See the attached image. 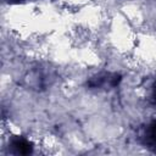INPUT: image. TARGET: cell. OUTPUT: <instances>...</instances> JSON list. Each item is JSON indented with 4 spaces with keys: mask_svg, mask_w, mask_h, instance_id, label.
Here are the masks:
<instances>
[{
    "mask_svg": "<svg viewBox=\"0 0 156 156\" xmlns=\"http://www.w3.org/2000/svg\"><path fill=\"white\" fill-rule=\"evenodd\" d=\"M12 146L17 152H20L22 155H28V154H30L33 151L32 144L27 139H24L22 136H15L12 139Z\"/></svg>",
    "mask_w": 156,
    "mask_h": 156,
    "instance_id": "6da1fadb",
    "label": "cell"
},
{
    "mask_svg": "<svg viewBox=\"0 0 156 156\" xmlns=\"http://www.w3.org/2000/svg\"><path fill=\"white\" fill-rule=\"evenodd\" d=\"M110 76L111 74H108V73H100V74H98V76H95L88 80V87L100 88V87L105 85L106 83H108V85H110Z\"/></svg>",
    "mask_w": 156,
    "mask_h": 156,
    "instance_id": "7a4b0ae2",
    "label": "cell"
},
{
    "mask_svg": "<svg viewBox=\"0 0 156 156\" xmlns=\"http://www.w3.org/2000/svg\"><path fill=\"white\" fill-rule=\"evenodd\" d=\"M146 136H147L149 143L156 144V121H154V122L149 126L147 132H146Z\"/></svg>",
    "mask_w": 156,
    "mask_h": 156,
    "instance_id": "3957f363",
    "label": "cell"
},
{
    "mask_svg": "<svg viewBox=\"0 0 156 156\" xmlns=\"http://www.w3.org/2000/svg\"><path fill=\"white\" fill-rule=\"evenodd\" d=\"M122 80V76L118 74V73H112L110 76V87H117Z\"/></svg>",
    "mask_w": 156,
    "mask_h": 156,
    "instance_id": "277c9868",
    "label": "cell"
},
{
    "mask_svg": "<svg viewBox=\"0 0 156 156\" xmlns=\"http://www.w3.org/2000/svg\"><path fill=\"white\" fill-rule=\"evenodd\" d=\"M151 104L156 105V82L152 85V91H151Z\"/></svg>",
    "mask_w": 156,
    "mask_h": 156,
    "instance_id": "5b68a950",
    "label": "cell"
},
{
    "mask_svg": "<svg viewBox=\"0 0 156 156\" xmlns=\"http://www.w3.org/2000/svg\"><path fill=\"white\" fill-rule=\"evenodd\" d=\"M10 2H20V1H24V0H9Z\"/></svg>",
    "mask_w": 156,
    "mask_h": 156,
    "instance_id": "8992f818",
    "label": "cell"
}]
</instances>
